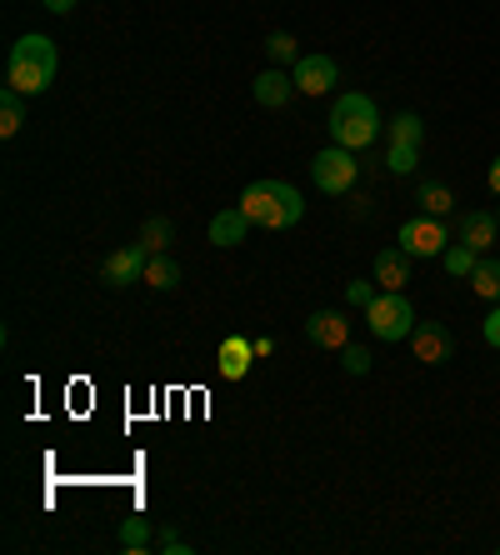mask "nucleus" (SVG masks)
<instances>
[{"label":"nucleus","instance_id":"f257e3e1","mask_svg":"<svg viewBox=\"0 0 500 555\" xmlns=\"http://www.w3.org/2000/svg\"><path fill=\"white\" fill-rule=\"evenodd\" d=\"M55 70H61V51H55L51 36H21L5 55V91L15 95H46L51 91Z\"/></svg>","mask_w":500,"mask_h":555},{"label":"nucleus","instance_id":"f03ea898","mask_svg":"<svg viewBox=\"0 0 500 555\" xmlns=\"http://www.w3.org/2000/svg\"><path fill=\"white\" fill-rule=\"evenodd\" d=\"M241 210L266 231H291L306 216V201H300V191L291 181H256L241 191Z\"/></svg>","mask_w":500,"mask_h":555},{"label":"nucleus","instance_id":"7ed1b4c3","mask_svg":"<svg viewBox=\"0 0 500 555\" xmlns=\"http://www.w3.org/2000/svg\"><path fill=\"white\" fill-rule=\"evenodd\" d=\"M325 126H331L335 145H346V151H366V145L381 141L385 120H381V111H375L371 95L350 91V95H341V101L331 105V120H325Z\"/></svg>","mask_w":500,"mask_h":555},{"label":"nucleus","instance_id":"20e7f679","mask_svg":"<svg viewBox=\"0 0 500 555\" xmlns=\"http://www.w3.org/2000/svg\"><path fill=\"white\" fill-rule=\"evenodd\" d=\"M366 321H371V336L385 340V346H396V340H411V331L421 321H415V306L400 291H381V296L366 306Z\"/></svg>","mask_w":500,"mask_h":555},{"label":"nucleus","instance_id":"39448f33","mask_svg":"<svg viewBox=\"0 0 500 555\" xmlns=\"http://www.w3.org/2000/svg\"><path fill=\"white\" fill-rule=\"evenodd\" d=\"M310 181H316V191L325 195H350V185L360 181V160L356 151H346V145H325V151L310 155Z\"/></svg>","mask_w":500,"mask_h":555},{"label":"nucleus","instance_id":"423d86ee","mask_svg":"<svg viewBox=\"0 0 500 555\" xmlns=\"http://www.w3.org/2000/svg\"><path fill=\"white\" fill-rule=\"evenodd\" d=\"M396 241H400V250H411V256L440 260L446 256V246H450V231H446V220L440 216H415V220H406V225L396 231Z\"/></svg>","mask_w":500,"mask_h":555},{"label":"nucleus","instance_id":"0eeeda50","mask_svg":"<svg viewBox=\"0 0 500 555\" xmlns=\"http://www.w3.org/2000/svg\"><path fill=\"white\" fill-rule=\"evenodd\" d=\"M295 76V91L300 95H331L335 80H341V65L331 61V55H300V61L291 65Z\"/></svg>","mask_w":500,"mask_h":555},{"label":"nucleus","instance_id":"6e6552de","mask_svg":"<svg viewBox=\"0 0 500 555\" xmlns=\"http://www.w3.org/2000/svg\"><path fill=\"white\" fill-rule=\"evenodd\" d=\"M145 260H151V246H145V241L111 250V256H105V266H101V281L105 285H136L145 275Z\"/></svg>","mask_w":500,"mask_h":555},{"label":"nucleus","instance_id":"1a4fd4ad","mask_svg":"<svg viewBox=\"0 0 500 555\" xmlns=\"http://www.w3.org/2000/svg\"><path fill=\"white\" fill-rule=\"evenodd\" d=\"M306 340L316 350H341L350 346V321H346V310H316L306 321Z\"/></svg>","mask_w":500,"mask_h":555},{"label":"nucleus","instance_id":"9d476101","mask_svg":"<svg viewBox=\"0 0 500 555\" xmlns=\"http://www.w3.org/2000/svg\"><path fill=\"white\" fill-rule=\"evenodd\" d=\"M411 350H415V361H425V365H446L456 340H450V331L440 321H421L411 331Z\"/></svg>","mask_w":500,"mask_h":555},{"label":"nucleus","instance_id":"9b49d317","mask_svg":"<svg viewBox=\"0 0 500 555\" xmlns=\"http://www.w3.org/2000/svg\"><path fill=\"white\" fill-rule=\"evenodd\" d=\"M251 91H256V101L266 105V111H281L291 95H300V91H295V76H291V70H281V65H266V70L251 80Z\"/></svg>","mask_w":500,"mask_h":555},{"label":"nucleus","instance_id":"f8f14e48","mask_svg":"<svg viewBox=\"0 0 500 555\" xmlns=\"http://www.w3.org/2000/svg\"><path fill=\"white\" fill-rule=\"evenodd\" d=\"M411 250H400V246H385L381 256H375V285L381 291H406L411 285Z\"/></svg>","mask_w":500,"mask_h":555},{"label":"nucleus","instance_id":"ddd939ff","mask_svg":"<svg viewBox=\"0 0 500 555\" xmlns=\"http://www.w3.org/2000/svg\"><path fill=\"white\" fill-rule=\"evenodd\" d=\"M251 225H256V220L245 216L241 206H235V210H216V216H210V246H220V250L241 246L245 235H251Z\"/></svg>","mask_w":500,"mask_h":555},{"label":"nucleus","instance_id":"4468645a","mask_svg":"<svg viewBox=\"0 0 500 555\" xmlns=\"http://www.w3.org/2000/svg\"><path fill=\"white\" fill-rule=\"evenodd\" d=\"M251 361H256V346H251L245 336L220 340V350H216V371L226 375V380H245V375H251Z\"/></svg>","mask_w":500,"mask_h":555},{"label":"nucleus","instance_id":"2eb2a0df","mask_svg":"<svg viewBox=\"0 0 500 555\" xmlns=\"http://www.w3.org/2000/svg\"><path fill=\"white\" fill-rule=\"evenodd\" d=\"M496 231H500L496 210H471V216H461V225H456V235H461L471 250H480V256L496 246Z\"/></svg>","mask_w":500,"mask_h":555},{"label":"nucleus","instance_id":"dca6fc26","mask_svg":"<svg viewBox=\"0 0 500 555\" xmlns=\"http://www.w3.org/2000/svg\"><path fill=\"white\" fill-rule=\"evenodd\" d=\"M415 206H421V216H440V220H446L450 210H456V191H450L446 181H421Z\"/></svg>","mask_w":500,"mask_h":555},{"label":"nucleus","instance_id":"f3484780","mask_svg":"<svg viewBox=\"0 0 500 555\" xmlns=\"http://www.w3.org/2000/svg\"><path fill=\"white\" fill-rule=\"evenodd\" d=\"M151 545H155L151 520H145V516H126V520H120V551H126V555H145Z\"/></svg>","mask_w":500,"mask_h":555},{"label":"nucleus","instance_id":"a211bd4d","mask_svg":"<svg viewBox=\"0 0 500 555\" xmlns=\"http://www.w3.org/2000/svg\"><path fill=\"white\" fill-rule=\"evenodd\" d=\"M475 260H480V250H471V246H465V241H450V246H446V256H440V266H446V275H450V281H471Z\"/></svg>","mask_w":500,"mask_h":555},{"label":"nucleus","instance_id":"6ab92c4d","mask_svg":"<svg viewBox=\"0 0 500 555\" xmlns=\"http://www.w3.org/2000/svg\"><path fill=\"white\" fill-rule=\"evenodd\" d=\"M141 281L151 285V291H176V285H180V266L166 256V250H161V256L145 260V275H141Z\"/></svg>","mask_w":500,"mask_h":555},{"label":"nucleus","instance_id":"aec40b11","mask_svg":"<svg viewBox=\"0 0 500 555\" xmlns=\"http://www.w3.org/2000/svg\"><path fill=\"white\" fill-rule=\"evenodd\" d=\"M471 291L480 300H500V260L480 256L475 260V271H471Z\"/></svg>","mask_w":500,"mask_h":555},{"label":"nucleus","instance_id":"412c9836","mask_svg":"<svg viewBox=\"0 0 500 555\" xmlns=\"http://www.w3.org/2000/svg\"><path fill=\"white\" fill-rule=\"evenodd\" d=\"M390 145H421L425 141V120L415 116V111H400V116H390Z\"/></svg>","mask_w":500,"mask_h":555},{"label":"nucleus","instance_id":"4be33fe9","mask_svg":"<svg viewBox=\"0 0 500 555\" xmlns=\"http://www.w3.org/2000/svg\"><path fill=\"white\" fill-rule=\"evenodd\" d=\"M21 126H26V95L5 91V95H0V135L11 141V135H15Z\"/></svg>","mask_w":500,"mask_h":555},{"label":"nucleus","instance_id":"5701e85b","mask_svg":"<svg viewBox=\"0 0 500 555\" xmlns=\"http://www.w3.org/2000/svg\"><path fill=\"white\" fill-rule=\"evenodd\" d=\"M266 55H270V65H295V61H300V46H295L291 30H270V36H266Z\"/></svg>","mask_w":500,"mask_h":555},{"label":"nucleus","instance_id":"b1692460","mask_svg":"<svg viewBox=\"0 0 500 555\" xmlns=\"http://www.w3.org/2000/svg\"><path fill=\"white\" fill-rule=\"evenodd\" d=\"M421 166V145H385V170L390 176H415Z\"/></svg>","mask_w":500,"mask_h":555},{"label":"nucleus","instance_id":"393cba45","mask_svg":"<svg viewBox=\"0 0 500 555\" xmlns=\"http://www.w3.org/2000/svg\"><path fill=\"white\" fill-rule=\"evenodd\" d=\"M141 241L151 246V256H161V250L170 246V220H166V216H151V220L141 225Z\"/></svg>","mask_w":500,"mask_h":555},{"label":"nucleus","instance_id":"a878e982","mask_svg":"<svg viewBox=\"0 0 500 555\" xmlns=\"http://www.w3.org/2000/svg\"><path fill=\"white\" fill-rule=\"evenodd\" d=\"M341 365H346V375H366L371 371V350L350 340V346H341Z\"/></svg>","mask_w":500,"mask_h":555},{"label":"nucleus","instance_id":"bb28decb","mask_svg":"<svg viewBox=\"0 0 500 555\" xmlns=\"http://www.w3.org/2000/svg\"><path fill=\"white\" fill-rule=\"evenodd\" d=\"M375 296H381V285H375V275H371V281H346V300H350V306L366 310Z\"/></svg>","mask_w":500,"mask_h":555},{"label":"nucleus","instance_id":"cd10ccee","mask_svg":"<svg viewBox=\"0 0 500 555\" xmlns=\"http://www.w3.org/2000/svg\"><path fill=\"white\" fill-rule=\"evenodd\" d=\"M480 336H486V346L500 350V300H496V310H490L486 321H480Z\"/></svg>","mask_w":500,"mask_h":555},{"label":"nucleus","instance_id":"c85d7f7f","mask_svg":"<svg viewBox=\"0 0 500 555\" xmlns=\"http://www.w3.org/2000/svg\"><path fill=\"white\" fill-rule=\"evenodd\" d=\"M155 545H161V551H166V555H185V551H191V545L180 541L176 530H161V541H155Z\"/></svg>","mask_w":500,"mask_h":555},{"label":"nucleus","instance_id":"c756f323","mask_svg":"<svg viewBox=\"0 0 500 555\" xmlns=\"http://www.w3.org/2000/svg\"><path fill=\"white\" fill-rule=\"evenodd\" d=\"M46 11H51V15H70V11H76V0H46Z\"/></svg>","mask_w":500,"mask_h":555},{"label":"nucleus","instance_id":"7c9ffc66","mask_svg":"<svg viewBox=\"0 0 500 555\" xmlns=\"http://www.w3.org/2000/svg\"><path fill=\"white\" fill-rule=\"evenodd\" d=\"M486 181H490V191H496V195H500V155H496V160H490V170H486Z\"/></svg>","mask_w":500,"mask_h":555},{"label":"nucleus","instance_id":"2f4dec72","mask_svg":"<svg viewBox=\"0 0 500 555\" xmlns=\"http://www.w3.org/2000/svg\"><path fill=\"white\" fill-rule=\"evenodd\" d=\"M251 346H256V361H260V356H270V350H275V340H270V336H256Z\"/></svg>","mask_w":500,"mask_h":555},{"label":"nucleus","instance_id":"473e14b6","mask_svg":"<svg viewBox=\"0 0 500 555\" xmlns=\"http://www.w3.org/2000/svg\"><path fill=\"white\" fill-rule=\"evenodd\" d=\"M496 220H500V206H496Z\"/></svg>","mask_w":500,"mask_h":555}]
</instances>
